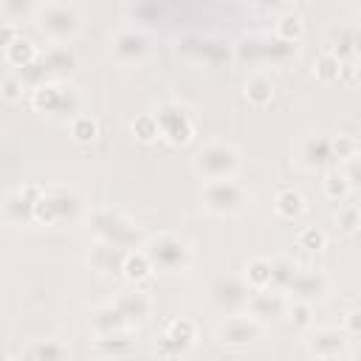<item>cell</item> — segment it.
Listing matches in <instances>:
<instances>
[{"label":"cell","instance_id":"obj_30","mask_svg":"<svg viewBox=\"0 0 361 361\" xmlns=\"http://www.w3.org/2000/svg\"><path fill=\"white\" fill-rule=\"evenodd\" d=\"M25 358H31V361H62V358H71V350L59 338H39L25 350Z\"/></svg>","mask_w":361,"mask_h":361},{"label":"cell","instance_id":"obj_50","mask_svg":"<svg viewBox=\"0 0 361 361\" xmlns=\"http://www.w3.org/2000/svg\"><path fill=\"white\" fill-rule=\"evenodd\" d=\"M353 3H361V0H353Z\"/></svg>","mask_w":361,"mask_h":361},{"label":"cell","instance_id":"obj_39","mask_svg":"<svg viewBox=\"0 0 361 361\" xmlns=\"http://www.w3.org/2000/svg\"><path fill=\"white\" fill-rule=\"evenodd\" d=\"M288 319H290L293 330H299V333L310 330V327H313V310H310V302H296V299H290V305H288Z\"/></svg>","mask_w":361,"mask_h":361},{"label":"cell","instance_id":"obj_25","mask_svg":"<svg viewBox=\"0 0 361 361\" xmlns=\"http://www.w3.org/2000/svg\"><path fill=\"white\" fill-rule=\"evenodd\" d=\"M127 327H133V324L124 319V313H121L113 302L104 305V307H99V310L93 313V333H96V336L118 333V330H127Z\"/></svg>","mask_w":361,"mask_h":361},{"label":"cell","instance_id":"obj_43","mask_svg":"<svg viewBox=\"0 0 361 361\" xmlns=\"http://www.w3.org/2000/svg\"><path fill=\"white\" fill-rule=\"evenodd\" d=\"M330 144H333V158L336 161H350L358 149H355V141H353V135H344V133H338V135H333L330 138Z\"/></svg>","mask_w":361,"mask_h":361},{"label":"cell","instance_id":"obj_16","mask_svg":"<svg viewBox=\"0 0 361 361\" xmlns=\"http://www.w3.org/2000/svg\"><path fill=\"white\" fill-rule=\"evenodd\" d=\"M299 166L307 169V172H324L336 158H333V144H330V135H322V133H313V135H305L302 144H299Z\"/></svg>","mask_w":361,"mask_h":361},{"label":"cell","instance_id":"obj_18","mask_svg":"<svg viewBox=\"0 0 361 361\" xmlns=\"http://www.w3.org/2000/svg\"><path fill=\"white\" fill-rule=\"evenodd\" d=\"M305 353L310 358H341V355H350V350H347V333L344 330H333V327L316 330V333L307 336Z\"/></svg>","mask_w":361,"mask_h":361},{"label":"cell","instance_id":"obj_35","mask_svg":"<svg viewBox=\"0 0 361 361\" xmlns=\"http://www.w3.org/2000/svg\"><path fill=\"white\" fill-rule=\"evenodd\" d=\"M130 133H133V138L141 141V144H152V141L161 138V130H158V121H155L152 113L135 116V118L130 121Z\"/></svg>","mask_w":361,"mask_h":361},{"label":"cell","instance_id":"obj_32","mask_svg":"<svg viewBox=\"0 0 361 361\" xmlns=\"http://www.w3.org/2000/svg\"><path fill=\"white\" fill-rule=\"evenodd\" d=\"M274 34L279 39H288V42H299L305 37V20L296 14V11H282L274 23Z\"/></svg>","mask_w":361,"mask_h":361},{"label":"cell","instance_id":"obj_31","mask_svg":"<svg viewBox=\"0 0 361 361\" xmlns=\"http://www.w3.org/2000/svg\"><path fill=\"white\" fill-rule=\"evenodd\" d=\"M341 68H344V59H338L333 51H322L313 62V76L322 85H333V82H341Z\"/></svg>","mask_w":361,"mask_h":361},{"label":"cell","instance_id":"obj_7","mask_svg":"<svg viewBox=\"0 0 361 361\" xmlns=\"http://www.w3.org/2000/svg\"><path fill=\"white\" fill-rule=\"evenodd\" d=\"M192 166H195L197 178H203V180L234 178L240 169V152L228 141H209L195 152Z\"/></svg>","mask_w":361,"mask_h":361},{"label":"cell","instance_id":"obj_48","mask_svg":"<svg viewBox=\"0 0 361 361\" xmlns=\"http://www.w3.org/2000/svg\"><path fill=\"white\" fill-rule=\"evenodd\" d=\"M350 355H355V358H361V347H355V350H350Z\"/></svg>","mask_w":361,"mask_h":361},{"label":"cell","instance_id":"obj_45","mask_svg":"<svg viewBox=\"0 0 361 361\" xmlns=\"http://www.w3.org/2000/svg\"><path fill=\"white\" fill-rule=\"evenodd\" d=\"M341 330H344L347 336H353V338H361V307H358V310H350V313L344 316Z\"/></svg>","mask_w":361,"mask_h":361},{"label":"cell","instance_id":"obj_22","mask_svg":"<svg viewBox=\"0 0 361 361\" xmlns=\"http://www.w3.org/2000/svg\"><path fill=\"white\" fill-rule=\"evenodd\" d=\"M39 59H42L45 71L51 73V79H68L76 68V54L65 42H54L51 48H45L39 54Z\"/></svg>","mask_w":361,"mask_h":361},{"label":"cell","instance_id":"obj_9","mask_svg":"<svg viewBox=\"0 0 361 361\" xmlns=\"http://www.w3.org/2000/svg\"><path fill=\"white\" fill-rule=\"evenodd\" d=\"M155 121H158V130H161V138L172 147H183L195 138V118L192 113L180 104V102H164L152 110Z\"/></svg>","mask_w":361,"mask_h":361},{"label":"cell","instance_id":"obj_19","mask_svg":"<svg viewBox=\"0 0 361 361\" xmlns=\"http://www.w3.org/2000/svg\"><path fill=\"white\" fill-rule=\"evenodd\" d=\"M45 186H37V183H25L20 189H14L8 197H6V217L11 223H34V203L37 197L42 195Z\"/></svg>","mask_w":361,"mask_h":361},{"label":"cell","instance_id":"obj_23","mask_svg":"<svg viewBox=\"0 0 361 361\" xmlns=\"http://www.w3.org/2000/svg\"><path fill=\"white\" fill-rule=\"evenodd\" d=\"M34 59H39V51L31 39H25L23 34H17L6 48H3V62L11 68V71H20L25 65H31Z\"/></svg>","mask_w":361,"mask_h":361},{"label":"cell","instance_id":"obj_15","mask_svg":"<svg viewBox=\"0 0 361 361\" xmlns=\"http://www.w3.org/2000/svg\"><path fill=\"white\" fill-rule=\"evenodd\" d=\"M327 288H330V276L319 268H307L293 274V279L285 288V296L296 302H319L327 293Z\"/></svg>","mask_w":361,"mask_h":361},{"label":"cell","instance_id":"obj_47","mask_svg":"<svg viewBox=\"0 0 361 361\" xmlns=\"http://www.w3.org/2000/svg\"><path fill=\"white\" fill-rule=\"evenodd\" d=\"M353 59H361V28H353Z\"/></svg>","mask_w":361,"mask_h":361},{"label":"cell","instance_id":"obj_41","mask_svg":"<svg viewBox=\"0 0 361 361\" xmlns=\"http://www.w3.org/2000/svg\"><path fill=\"white\" fill-rule=\"evenodd\" d=\"M333 223L341 234H353L361 226V212L355 206H338V212L333 214Z\"/></svg>","mask_w":361,"mask_h":361},{"label":"cell","instance_id":"obj_29","mask_svg":"<svg viewBox=\"0 0 361 361\" xmlns=\"http://www.w3.org/2000/svg\"><path fill=\"white\" fill-rule=\"evenodd\" d=\"M243 279L248 282L251 290L271 288V282H274V265H271V259H265V257H254V259H248L245 268H243Z\"/></svg>","mask_w":361,"mask_h":361},{"label":"cell","instance_id":"obj_6","mask_svg":"<svg viewBox=\"0 0 361 361\" xmlns=\"http://www.w3.org/2000/svg\"><path fill=\"white\" fill-rule=\"evenodd\" d=\"M144 251L155 271L161 274H186L192 265V248L175 234H158L144 243Z\"/></svg>","mask_w":361,"mask_h":361},{"label":"cell","instance_id":"obj_37","mask_svg":"<svg viewBox=\"0 0 361 361\" xmlns=\"http://www.w3.org/2000/svg\"><path fill=\"white\" fill-rule=\"evenodd\" d=\"M296 248L307 251V254H319L327 248V234L316 226H305L299 234H296Z\"/></svg>","mask_w":361,"mask_h":361},{"label":"cell","instance_id":"obj_10","mask_svg":"<svg viewBox=\"0 0 361 361\" xmlns=\"http://www.w3.org/2000/svg\"><path fill=\"white\" fill-rule=\"evenodd\" d=\"M178 54H183L192 62L200 65H223L234 56V45H228L220 37H206V34H189L178 39Z\"/></svg>","mask_w":361,"mask_h":361},{"label":"cell","instance_id":"obj_34","mask_svg":"<svg viewBox=\"0 0 361 361\" xmlns=\"http://www.w3.org/2000/svg\"><path fill=\"white\" fill-rule=\"evenodd\" d=\"M68 133H71V138H73L76 144H93V141L99 138V124H96L93 116L79 113L73 121H68Z\"/></svg>","mask_w":361,"mask_h":361},{"label":"cell","instance_id":"obj_1","mask_svg":"<svg viewBox=\"0 0 361 361\" xmlns=\"http://www.w3.org/2000/svg\"><path fill=\"white\" fill-rule=\"evenodd\" d=\"M85 217V197L71 186H45L34 203V223L48 228L73 226Z\"/></svg>","mask_w":361,"mask_h":361},{"label":"cell","instance_id":"obj_21","mask_svg":"<svg viewBox=\"0 0 361 361\" xmlns=\"http://www.w3.org/2000/svg\"><path fill=\"white\" fill-rule=\"evenodd\" d=\"M124 257H127V248H118V245H110V243H96L87 254V265L96 274L110 276V274H121Z\"/></svg>","mask_w":361,"mask_h":361},{"label":"cell","instance_id":"obj_44","mask_svg":"<svg viewBox=\"0 0 361 361\" xmlns=\"http://www.w3.org/2000/svg\"><path fill=\"white\" fill-rule=\"evenodd\" d=\"M344 178H347V183H350V189H358L361 192V155L355 152L350 161H344Z\"/></svg>","mask_w":361,"mask_h":361},{"label":"cell","instance_id":"obj_13","mask_svg":"<svg viewBox=\"0 0 361 361\" xmlns=\"http://www.w3.org/2000/svg\"><path fill=\"white\" fill-rule=\"evenodd\" d=\"M288 305H290V299L282 290L262 288V290H251L248 305H245V313L254 316L259 324H271V322H279V319L288 316Z\"/></svg>","mask_w":361,"mask_h":361},{"label":"cell","instance_id":"obj_36","mask_svg":"<svg viewBox=\"0 0 361 361\" xmlns=\"http://www.w3.org/2000/svg\"><path fill=\"white\" fill-rule=\"evenodd\" d=\"M322 195L333 203H341L350 195V183H347L344 172H327L324 180H322Z\"/></svg>","mask_w":361,"mask_h":361},{"label":"cell","instance_id":"obj_17","mask_svg":"<svg viewBox=\"0 0 361 361\" xmlns=\"http://www.w3.org/2000/svg\"><path fill=\"white\" fill-rule=\"evenodd\" d=\"M195 338H197V324L192 319L180 316V319L166 324V330L161 336V344H158V353L161 355H186L192 350Z\"/></svg>","mask_w":361,"mask_h":361},{"label":"cell","instance_id":"obj_42","mask_svg":"<svg viewBox=\"0 0 361 361\" xmlns=\"http://www.w3.org/2000/svg\"><path fill=\"white\" fill-rule=\"evenodd\" d=\"M28 87H25V82L11 71V73H6L3 76V85H0V93H3V99L8 102V104H17L20 99H23V93H25Z\"/></svg>","mask_w":361,"mask_h":361},{"label":"cell","instance_id":"obj_49","mask_svg":"<svg viewBox=\"0 0 361 361\" xmlns=\"http://www.w3.org/2000/svg\"><path fill=\"white\" fill-rule=\"evenodd\" d=\"M37 3H54V0H37Z\"/></svg>","mask_w":361,"mask_h":361},{"label":"cell","instance_id":"obj_27","mask_svg":"<svg viewBox=\"0 0 361 361\" xmlns=\"http://www.w3.org/2000/svg\"><path fill=\"white\" fill-rule=\"evenodd\" d=\"M152 271H155V268H152V262H149V257H147V251H144V248H133V251H127V257H124V268H121V276H124L130 285L144 282Z\"/></svg>","mask_w":361,"mask_h":361},{"label":"cell","instance_id":"obj_46","mask_svg":"<svg viewBox=\"0 0 361 361\" xmlns=\"http://www.w3.org/2000/svg\"><path fill=\"white\" fill-rule=\"evenodd\" d=\"M251 6H257V8H262V11H279V8H285L290 0H248Z\"/></svg>","mask_w":361,"mask_h":361},{"label":"cell","instance_id":"obj_2","mask_svg":"<svg viewBox=\"0 0 361 361\" xmlns=\"http://www.w3.org/2000/svg\"><path fill=\"white\" fill-rule=\"evenodd\" d=\"M28 102L37 113H45V116H54L62 121H73L82 113V96L65 79H48L42 85L31 87Z\"/></svg>","mask_w":361,"mask_h":361},{"label":"cell","instance_id":"obj_26","mask_svg":"<svg viewBox=\"0 0 361 361\" xmlns=\"http://www.w3.org/2000/svg\"><path fill=\"white\" fill-rule=\"evenodd\" d=\"M274 212L282 217V220H296L302 212H305V195L293 186H282L274 197Z\"/></svg>","mask_w":361,"mask_h":361},{"label":"cell","instance_id":"obj_40","mask_svg":"<svg viewBox=\"0 0 361 361\" xmlns=\"http://www.w3.org/2000/svg\"><path fill=\"white\" fill-rule=\"evenodd\" d=\"M327 51H333L338 59H353V28H338V31H333V37H330V45H327Z\"/></svg>","mask_w":361,"mask_h":361},{"label":"cell","instance_id":"obj_12","mask_svg":"<svg viewBox=\"0 0 361 361\" xmlns=\"http://www.w3.org/2000/svg\"><path fill=\"white\" fill-rule=\"evenodd\" d=\"M248 296H251V288H248V282L243 276H220L209 288V302L220 313H240V310H245Z\"/></svg>","mask_w":361,"mask_h":361},{"label":"cell","instance_id":"obj_3","mask_svg":"<svg viewBox=\"0 0 361 361\" xmlns=\"http://www.w3.org/2000/svg\"><path fill=\"white\" fill-rule=\"evenodd\" d=\"M87 228L99 243H110V245H118L127 251L144 248V243H147L141 237V231L135 228V223L113 209H93L87 214Z\"/></svg>","mask_w":361,"mask_h":361},{"label":"cell","instance_id":"obj_4","mask_svg":"<svg viewBox=\"0 0 361 361\" xmlns=\"http://www.w3.org/2000/svg\"><path fill=\"white\" fill-rule=\"evenodd\" d=\"M296 54H299V42L279 39L276 34L274 37L254 34V37H243L240 42H234V56L240 62H248V65H262V62L290 65L296 59Z\"/></svg>","mask_w":361,"mask_h":361},{"label":"cell","instance_id":"obj_5","mask_svg":"<svg viewBox=\"0 0 361 361\" xmlns=\"http://www.w3.org/2000/svg\"><path fill=\"white\" fill-rule=\"evenodd\" d=\"M200 203L209 214L214 217H234L251 203V192L234 180V178H220V180H206L200 189Z\"/></svg>","mask_w":361,"mask_h":361},{"label":"cell","instance_id":"obj_28","mask_svg":"<svg viewBox=\"0 0 361 361\" xmlns=\"http://www.w3.org/2000/svg\"><path fill=\"white\" fill-rule=\"evenodd\" d=\"M0 8H3V23L17 25V28L37 20V14H39L37 0H0Z\"/></svg>","mask_w":361,"mask_h":361},{"label":"cell","instance_id":"obj_38","mask_svg":"<svg viewBox=\"0 0 361 361\" xmlns=\"http://www.w3.org/2000/svg\"><path fill=\"white\" fill-rule=\"evenodd\" d=\"M271 265H274V282H271V288H276V290L285 293L288 282L293 279V274H296L299 268H296V262H293L290 257H276V259H271Z\"/></svg>","mask_w":361,"mask_h":361},{"label":"cell","instance_id":"obj_11","mask_svg":"<svg viewBox=\"0 0 361 361\" xmlns=\"http://www.w3.org/2000/svg\"><path fill=\"white\" fill-rule=\"evenodd\" d=\"M259 333H262V324L254 319V316H248L245 310H240V313H226L220 322H217V327H214V338L223 344V347H248V344H254L257 338H259Z\"/></svg>","mask_w":361,"mask_h":361},{"label":"cell","instance_id":"obj_33","mask_svg":"<svg viewBox=\"0 0 361 361\" xmlns=\"http://www.w3.org/2000/svg\"><path fill=\"white\" fill-rule=\"evenodd\" d=\"M96 350L102 355H124L130 353L133 347V338H130V327L127 330H118V333H107V336H96Z\"/></svg>","mask_w":361,"mask_h":361},{"label":"cell","instance_id":"obj_24","mask_svg":"<svg viewBox=\"0 0 361 361\" xmlns=\"http://www.w3.org/2000/svg\"><path fill=\"white\" fill-rule=\"evenodd\" d=\"M274 93H276V87H274V82H271L265 73H254V76H248V79L243 82V96H245L248 104H254V107L271 104V102H274Z\"/></svg>","mask_w":361,"mask_h":361},{"label":"cell","instance_id":"obj_20","mask_svg":"<svg viewBox=\"0 0 361 361\" xmlns=\"http://www.w3.org/2000/svg\"><path fill=\"white\" fill-rule=\"evenodd\" d=\"M113 305L124 313V319H127L130 324H138V322H144V319L152 313V299H149V293H147V290H138L135 285L127 288V290H118L116 299H113Z\"/></svg>","mask_w":361,"mask_h":361},{"label":"cell","instance_id":"obj_14","mask_svg":"<svg viewBox=\"0 0 361 361\" xmlns=\"http://www.w3.org/2000/svg\"><path fill=\"white\" fill-rule=\"evenodd\" d=\"M110 54L121 65H138L149 54V37L141 28H121L110 39Z\"/></svg>","mask_w":361,"mask_h":361},{"label":"cell","instance_id":"obj_8","mask_svg":"<svg viewBox=\"0 0 361 361\" xmlns=\"http://www.w3.org/2000/svg\"><path fill=\"white\" fill-rule=\"evenodd\" d=\"M34 25L39 28L42 37H48L51 42H68L79 34L82 28V14L71 6V3H45L34 20Z\"/></svg>","mask_w":361,"mask_h":361}]
</instances>
